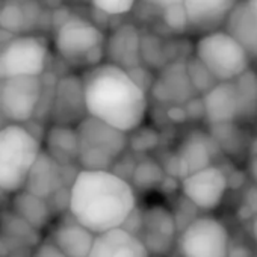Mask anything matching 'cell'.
I'll return each mask as SVG.
<instances>
[{
    "instance_id": "17",
    "label": "cell",
    "mask_w": 257,
    "mask_h": 257,
    "mask_svg": "<svg viewBox=\"0 0 257 257\" xmlns=\"http://www.w3.org/2000/svg\"><path fill=\"white\" fill-rule=\"evenodd\" d=\"M64 186H67L65 165H61L46 150H41L23 189L47 200Z\"/></svg>"
},
{
    "instance_id": "7",
    "label": "cell",
    "mask_w": 257,
    "mask_h": 257,
    "mask_svg": "<svg viewBox=\"0 0 257 257\" xmlns=\"http://www.w3.org/2000/svg\"><path fill=\"white\" fill-rule=\"evenodd\" d=\"M230 233L215 216H197L179 233L177 248L182 257H228Z\"/></svg>"
},
{
    "instance_id": "18",
    "label": "cell",
    "mask_w": 257,
    "mask_h": 257,
    "mask_svg": "<svg viewBox=\"0 0 257 257\" xmlns=\"http://www.w3.org/2000/svg\"><path fill=\"white\" fill-rule=\"evenodd\" d=\"M171 165L173 170L170 173L180 180L194 171L212 165V149L206 134L192 132L186 137L177 153L173 156Z\"/></svg>"
},
{
    "instance_id": "31",
    "label": "cell",
    "mask_w": 257,
    "mask_h": 257,
    "mask_svg": "<svg viewBox=\"0 0 257 257\" xmlns=\"http://www.w3.org/2000/svg\"><path fill=\"white\" fill-rule=\"evenodd\" d=\"M162 20L165 23V26H168L171 31L174 32H185L191 28L189 25V19L186 14V10L183 7V4L170 7L167 10L162 11Z\"/></svg>"
},
{
    "instance_id": "30",
    "label": "cell",
    "mask_w": 257,
    "mask_h": 257,
    "mask_svg": "<svg viewBox=\"0 0 257 257\" xmlns=\"http://www.w3.org/2000/svg\"><path fill=\"white\" fill-rule=\"evenodd\" d=\"M141 55H143V62L147 61L149 64L161 67V68H164L167 65V58H165L164 49L161 46L159 38H156V37H143Z\"/></svg>"
},
{
    "instance_id": "13",
    "label": "cell",
    "mask_w": 257,
    "mask_h": 257,
    "mask_svg": "<svg viewBox=\"0 0 257 257\" xmlns=\"http://www.w3.org/2000/svg\"><path fill=\"white\" fill-rule=\"evenodd\" d=\"M152 97L165 104H186L197 94L189 73L188 65L183 61L167 64L158 77L153 79L150 88Z\"/></svg>"
},
{
    "instance_id": "3",
    "label": "cell",
    "mask_w": 257,
    "mask_h": 257,
    "mask_svg": "<svg viewBox=\"0 0 257 257\" xmlns=\"http://www.w3.org/2000/svg\"><path fill=\"white\" fill-rule=\"evenodd\" d=\"M41 150L40 138L23 124L0 127V188L10 194L23 189Z\"/></svg>"
},
{
    "instance_id": "27",
    "label": "cell",
    "mask_w": 257,
    "mask_h": 257,
    "mask_svg": "<svg viewBox=\"0 0 257 257\" xmlns=\"http://www.w3.org/2000/svg\"><path fill=\"white\" fill-rule=\"evenodd\" d=\"M28 25V13L23 7L10 4L0 8V29L10 34H20Z\"/></svg>"
},
{
    "instance_id": "6",
    "label": "cell",
    "mask_w": 257,
    "mask_h": 257,
    "mask_svg": "<svg viewBox=\"0 0 257 257\" xmlns=\"http://www.w3.org/2000/svg\"><path fill=\"white\" fill-rule=\"evenodd\" d=\"M106 35L91 20L80 16H68L55 32V49L68 62H85L91 67L104 59Z\"/></svg>"
},
{
    "instance_id": "21",
    "label": "cell",
    "mask_w": 257,
    "mask_h": 257,
    "mask_svg": "<svg viewBox=\"0 0 257 257\" xmlns=\"http://www.w3.org/2000/svg\"><path fill=\"white\" fill-rule=\"evenodd\" d=\"M224 29L248 52L251 59L257 56V23L246 0H239L228 14Z\"/></svg>"
},
{
    "instance_id": "32",
    "label": "cell",
    "mask_w": 257,
    "mask_h": 257,
    "mask_svg": "<svg viewBox=\"0 0 257 257\" xmlns=\"http://www.w3.org/2000/svg\"><path fill=\"white\" fill-rule=\"evenodd\" d=\"M237 215L240 219H254L257 216V185L255 183L243 192Z\"/></svg>"
},
{
    "instance_id": "25",
    "label": "cell",
    "mask_w": 257,
    "mask_h": 257,
    "mask_svg": "<svg viewBox=\"0 0 257 257\" xmlns=\"http://www.w3.org/2000/svg\"><path fill=\"white\" fill-rule=\"evenodd\" d=\"M4 234L10 242L16 245H35L38 242V230L32 227L28 221L19 216L14 210L13 213H5L2 218Z\"/></svg>"
},
{
    "instance_id": "35",
    "label": "cell",
    "mask_w": 257,
    "mask_h": 257,
    "mask_svg": "<svg viewBox=\"0 0 257 257\" xmlns=\"http://www.w3.org/2000/svg\"><path fill=\"white\" fill-rule=\"evenodd\" d=\"M143 4L152 7V8H156V10H167L170 7H174V5H179V4H183V0H141Z\"/></svg>"
},
{
    "instance_id": "24",
    "label": "cell",
    "mask_w": 257,
    "mask_h": 257,
    "mask_svg": "<svg viewBox=\"0 0 257 257\" xmlns=\"http://www.w3.org/2000/svg\"><path fill=\"white\" fill-rule=\"evenodd\" d=\"M165 176V170L158 161L152 158H144L143 161L137 162L134 174L131 177V183L137 191H153L159 189Z\"/></svg>"
},
{
    "instance_id": "19",
    "label": "cell",
    "mask_w": 257,
    "mask_h": 257,
    "mask_svg": "<svg viewBox=\"0 0 257 257\" xmlns=\"http://www.w3.org/2000/svg\"><path fill=\"white\" fill-rule=\"evenodd\" d=\"M239 0H183L189 25L204 34L224 26L228 14Z\"/></svg>"
},
{
    "instance_id": "8",
    "label": "cell",
    "mask_w": 257,
    "mask_h": 257,
    "mask_svg": "<svg viewBox=\"0 0 257 257\" xmlns=\"http://www.w3.org/2000/svg\"><path fill=\"white\" fill-rule=\"evenodd\" d=\"M41 76H13L0 80V106L4 118L23 124L35 115L43 97Z\"/></svg>"
},
{
    "instance_id": "38",
    "label": "cell",
    "mask_w": 257,
    "mask_h": 257,
    "mask_svg": "<svg viewBox=\"0 0 257 257\" xmlns=\"http://www.w3.org/2000/svg\"><path fill=\"white\" fill-rule=\"evenodd\" d=\"M251 233H252V239H254L255 249H257V216L252 219V224H251Z\"/></svg>"
},
{
    "instance_id": "28",
    "label": "cell",
    "mask_w": 257,
    "mask_h": 257,
    "mask_svg": "<svg viewBox=\"0 0 257 257\" xmlns=\"http://www.w3.org/2000/svg\"><path fill=\"white\" fill-rule=\"evenodd\" d=\"M161 143V135L153 127L141 125L132 134H128V149L137 153H149L155 150Z\"/></svg>"
},
{
    "instance_id": "42",
    "label": "cell",
    "mask_w": 257,
    "mask_h": 257,
    "mask_svg": "<svg viewBox=\"0 0 257 257\" xmlns=\"http://www.w3.org/2000/svg\"><path fill=\"white\" fill-rule=\"evenodd\" d=\"M254 65H255V70H257V56L254 58Z\"/></svg>"
},
{
    "instance_id": "40",
    "label": "cell",
    "mask_w": 257,
    "mask_h": 257,
    "mask_svg": "<svg viewBox=\"0 0 257 257\" xmlns=\"http://www.w3.org/2000/svg\"><path fill=\"white\" fill-rule=\"evenodd\" d=\"M2 118H4V112H2V106H0V127H2Z\"/></svg>"
},
{
    "instance_id": "2",
    "label": "cell",
    "mask_w": 257,
    "mask_h": 257,
    "mask_svg": "<svg viewBox=\"0 0 257 257\" xmlns=\"http://www.w3.org/2000/svg\"><path fill=\"white\" fill-rule=\"evenodd\" d=\"M137 209V189L112 170H79L70 186V213L95 234L122 227Z\"/></svg>"
},
{
    "instance_id": "39",
    "label": "cell",
    "mask_w": 257,
    "mask_h": 257,
    "mask_svg": "<svg viewBox=\"0 0 257 257\" xmlns=\"http://www.w3.org/2000/svg\"><path fill=\"white\" fill-rule=\"evenodd\" d=\"M8 194H10V192H7L5 189L0 188V204H4V203L7 201V197H8Z\"/></svg>"
},
{
    "instance_id": "16",
    "label": "cell",
    "mask_w": 257,
    "mask_h": 257,
    "mask_svg": "<svg viewBox=\"0 0 257 257\" xmlns=\"http://www.w3.org/2000/svg\"><path fill=\"white\" fill-rule=\"evenodd\" d=\"M150 251L138 234L118 227L95 234L88 257H150Z\"/></svg>"
},
{
    "instance_id": "22",
    "label": "cell",
    "mask_w": 257,
    "mask_h": 257,
    "mask_svg": "<svg viewBox=\"0 0 257 257\" xmlns=\"http://www.w3.org/2000/svg\"><path fill=\"white\" fill-rule=\"evenodd\" d=\"M46 152L61 165H73L79 156L76 125L53 124L46 134Z\"/></svg>"
},
{
    "instance_id": "34",
    "label": "cell",
    "mask_w": 257,
    "mask_h": 257,
    "mask_svg": "<svg viewBox=\"0 0 257 257\" xmlns=\"http://www.w3.org/2000/svg\"><path fill=\"white\" fill-rule=\"evenodd\" d=\"M228 257H254L251 248H248L243 243H230Z\"/></svg>"
},
{
    "instance_id": "15",
    "label": "cell",
    "mask_w": 257,
    "mask_h": 257,
    "mask_svg": "<svg viewBox=\"0 0 257 257\" xmlns=\"http://www.w3.org/2000/svg\"><path fill=\"white\" fill-rule=\"evenodd\" d=\"M204 119L210 125L234 122L240 118V98L233 82H218L203 94Z\"/></svg>"
},
{
    "instance_id": "11",
    "label": "cell",
    "mask_w": 257,
    "mask_h": 257,
    "mask_svg": "<svg viewBox=\"0 0 257 257\" xmlns=\"http://www.w3.org/2000/svg\"><path fill=\"white\" fill-rule=\"evenodd\" d=\"M88 115L85 104L83 77L67 74L53 86L50 116L53 124L76 125Z\"/></svg>"
},
{
    "instance_id": "26",
    "label": "cell",
    "mask_w": 257,
    "mask_h": 257,
    "mask_svg": "<svg viewBox=\"0 0 257 257\" xmlns=\"http://www.w3.org/2000/svg\"><path fill=\"white\" fill-rule=\"evenodd\" d=\"M240 98V118L257 112V70L248 68L234 80Z\"/></svg>"
},
{
    "instance_id": "29",
    "label": "cell",
    "mask_w": 257,
    "mask_h": 257,
    "mask_svg": "<svg viewBox=\"0 0 257 257\" xmlns=\"http://www.w3.org/2000/svg\"><path fill=\"white\" fill-rule=\"evenodd\" d=\"M138 0H91L92 7L106 16L119 17L131 14Z\"/></svg>"
},
{
    "instance_id": "33",
    "label": "cell",
    "mask_w": 257,
    "mask_h": 257,
    "mask_svg": "<svg viewBox=\"0 0 257 257\" xmlns=\"http://www.w3.org/2000/svg\"><path fill=\"white\" fill-rule=\"evenodd\" d=\"M32 257H68L55 242H44L41 243Z\"/></svg>"
},
{
    "instance_id": "4",
    "label": "cell",
    "mask_w": 257,
    "mask_h": 257,
    "mask_svg": "<svg viewBox=\"0 0 257 257\" xmlns=\"http://www.w3.org/2000/svg\"><path fill=\"white\" fill-rule=\"evenodd\" d=\"M77 164L83 170H112L128 149V134L86 115L76 124Z\"/></svg>"
},
{
    "instance_id": "12",
    "label": "cell",
    "mask_w": 257,
    "mask_h": 257,
    "mask_svg": "<svg viewBox=\"0 0 257 257\" xmlns=\"http://www.w3.org/2000/svg\"><path fill=\"white\" fill-rule=\"evenodd\" d=\"M179 234L173 210L162 204H152L143 210V230L140 237L152 255H165Z\"/></svg>"
},
{
    "instance_id": "43",
    "label": "cell",
    "mask_w": 257,
    "mask_h": 257,
    "mask_svg": "<svg viewBox=\"0 0 257 257\" xmlns=\"http://www.w3.org/2000/svg\"><path fill=\"white\" fill-rule=\"evenodd\" d=\"M11 257H23V255H11Z\"/></svg>"
},
{
    "instance_id": "23",
    "label": "cell",
    "mask_w": 257,
    "mask_h": 257,
    "mask_svg": "<svg viewBox=\"0 0 257 257\" xmlns=\"http://www.w3.org/2000/svg\"><path fill=\"white\" fill-rule=\"evenodd\" d=\"M13 210L37 230L46 227L53 213L46 198L38 197L26 189H20L16 192L13 198Z\"/></svg>"
},
{
    "instance_id": "36",
    "label": "cell",
    "mask_w": 257,
    "mask_h": 257,
    "mask_svg": "<svg viewBox=\"0 0 257 257\" xmlns=\"http://www.w3.org/2000/svg\"><path fill=\"white\" fill-rule=\"evenodd\" d=\"M248 171H249V176H251L252 182H254V183L257 185V156H254V158L251 159Z\"/></svg>"
},
{
    "instance_id": "9",
    "label": "cell",
    "mask_w": 257,
    "mask_h": 257,
    "mask_svg": "<svg viewBox=\"0 0 257 257\" xmlns=\"http://www.w3.org/2000/svg\"><path fill=\"white\" fill-rule=\"evenodd\" d=\"M49 58L46 43L32 35H19L7 41L0 52L4 79L13 76H43Z\"/></svg>"
},
{
    "instance_id": "41",
    "label": "cell",
    "mask_w": 257,
    "mask_h": 257,
    "mask_svg": "<svg viewBox=\"0 0 257 257\" xmlns=\"http://www.w3.org/2000/svg\"><path fill=\"white\" fill-rule=\"evenodd\" d=\"M4 79V73H2V67H0V80Z\"/></svg>"
},
{
    "instance_id": "10",
    "label": "cell",
    "mask_w": 257,
    "mask_h": 257,
    "mask_svg": "<svg viewBox=\"0 0 257 257\" xmlns=\"http://www.w3.org/2000/svg\"><path fill=\"white\" fill-rule=\"evenodd\" d=\"M230 180L222 168L209 165L194 171L180 180L182 195L186 197L198 210L210 212L221 206L228 191Z\"/></svg>"
},
{
    "instance_id": "5",
    "label": "cell",
    "mask_w": 257,
    "mask_h": 257,
    "mask_svg": "<svg viewBox=\"0 0 257 257\" xmlns=\"http://www.w3.org/2000/svg\"><path fill=\"white\" fill-rule=\"evenodd\" d=\"M194 58L198 59L216 82H233L248 68L251 56L225 31L215 29L204 32L194 44Z\"/></svg>"
},
{
    "instance_id": "14",
    "label": "cell",
    "mask_w": 257,
    "mask_h": 257,
    "mask_svg": "<svg viewBox=\"0 0 257 257\" xmlns=\"http://www.w3.org/2000/svg\"><path fill=\"white\" fill-rule=\"evenodd\" d=\"M143 35L132 23L116 26L104 43V59L124 70H135L143 64Z\"/></svg>"
},
{
    "instance_id": "20",
    "label": "cell",
    "mask_w": 257,
    "mask_h": 257,
    "mask_svg": "<svg viewBox=\"0 0 257 257\" xmlns=\"http://www.w3.org/2000/svg\"><path fill=\"white\" fill-rule=\"evenodd\" d=\"M95 233L80 224L70 212L53 230L52 242H55L68 257H88Z\"/></svg>"
},
{
    "instance_id": "1",
    "label": "cell",
    "mask_w": 257,
    "mask_h": 257,
    "mask_svg": "<svg viewBox=\"0 0 257 257\" xmlns=\"http://www.w3.org/2000/svg\"><path fill=\"white\" fill-rule=\"evenodd\" d=\"M82 77L88 115L125 134L146 124L150 107L149 94L128 70L103 61Z\"/></svg>"
},
{
    "instance_id": "37",
    "label": "cell",
    "mask_w": 257,
    "mask_h": 257,
    "mask_svg": "<svg viewBox=\"0 0 257 257\" xmlns=\"http://www.w3.org/2000/svg\"><path fill=\"white\" fill-rule=\"evenodd\" d=\"M246 2H248V7H249L252 16H254L255 23H257V0H246Z\"/></svg>"
}]
</instances>
